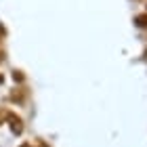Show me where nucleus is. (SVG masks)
I'll use <instances>...</instances> for the list:
<instances>
[{
	"label": "nucleus",
	"instance_id": "1",
	"mask_svg": "<svg viewBox=\"0 0 147 147\" xmlns=\"http://www.w3.org/2000/svg\"><path fill=\"white\" fill-rule=\"evenodd\" d=\"M6 122H9L11 130H13V135H21V132H23V120L19 118L17 113L6 111Z\"/></svg>",
	"mask_w": 147,
	"mask_h": 147
},
{
	"label": "nucleus",
	"instance_id": "2",
	"mask_svg": "<svg viewBox=\"0 0 147 147\" xmlns=\"http://www.w3.org/2000/svg\"><path fill=\"white\" fill-rule=\"evenodd\" d=\"M132 21H135V25H137V28L147 30V13H141V15H137L135 19H132Z\"/></svg>",
	"mask_w": 147,
	"mask_h": 147
},
{
	"label": "nucleus",
	"instance_id": "3",
	"mask_svg": "<svg viewBox=\"0 0 147 147\" xmlns=\"http://www.w3.org/2000/svg\"><path fill=\"white\" fill-rule=\"evenodd\" d=\"M13 80H15V82H23V80H25V76H23V71H19V69H15V71H13Z\"/></svg>",
	"mask_w": 147,
	"mask_h": 147
},
{
	"label": "nucleus",
	"instance_id": "4",
	"mask_svg": "<svg viewBox=\"0 0 147 147\" xmlns=\"http://www.w3.org/2000/svg\"><path fill=\"white\" fill-rule=\"evenodd\" d=\"M4 36H6V30H4V25L0 23V42H2V40H4Z\"/></svg>",
	"mask_w": 147,
	"mask_h": 147
},
{
	"label": "nucleus",
	"instance_id": "5",
	"mask_svg": "<svg viewBox=\"0 0 147 147\" xmlns=\"http://www.w3.org/2000/svg\"><path fill=\"white\" fill-rule=\"evenodd\" d=\"M4 57H6V55H4V51H2V49H0V63H2V61H4Z\"/></svg>",
	"mask_w": 147,
	"mask_h": 147
},
{
	"label": "nucleus",
	"instance_id": "6",
	"mask_svg": "<svg viewBox=\"0 0 147 147\" xmlns=\"http://www.w3.org/2000/svg\"><path fill=\"white\" fill-rule=\"evenodd\" d=\"M2 120H6V111H0V122H2Z\"/></svg>",
	"mask_w": 147,
	"mask_h": 147
},
{
	"label": "nucleus",
	"instance_id": "7",
	"mask_svg": "<svg viewBox=\"0 0 147 147\" xmlns=\"http://www.w3.org/2000/svg\"><path fill=\"white\" fill-rule=\"evenodd\" d=\"M4 82V76H2V74H0V84H2Z\"/></svg>",
	"mask_w": 147,
	"mask_h": 147
}]
</instances>
